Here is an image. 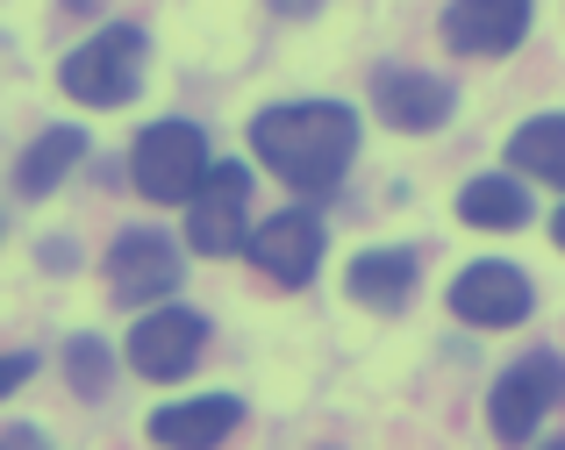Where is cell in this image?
Segmentation results:
<instances>
[{"label": "cell", "instance_id": "8992f818", "mask_svg": "<svg viewBox=\"0 0 565 450\" xmlns=\"http://www.w3.org/2000/svg\"><path fill=\"white\" fill-rule=\"evenodd\" d=\"M244 215H250V172L244 164H207V179L193 186L186 201V236L193 250H207V258H222V250L244 244Z\"/></svg>", "mask_w": 565, "mask_h": 450}, {"label": "cell", "instance_id": "7402d4cb", "mask_svg": "<svg viewBox=\"0 0 565 450\" xmlns=\"http://www.w3.org/2000/svg\"><path fill=\"white\" fill-rule=\"evenodd\" d=\"M537 450H565V437H552V443H537Z\"/></svg>", "mask_w": 565, "mask_h": 450}, {"label": "cell", "instance_id": "5bb4252c", "mask_svg": "<svg viewBox=\"0 0 565 450\" xmlns=\"http://www.w3.org/2000/svg\"><path fill=\"white\" fill-rule=\"evenodd\" d=\"M458 215L472 222V229H523L530 222V186L509 172H480L466 179V193H458Z\"/></svg>", "mask_w": 565, "mask_h": 450}, {"label": "cell", "instance_id": "7c38bea8", "mask_svg": "<svg viewBox=\"0 0 565 450\" xmlns=\"http://www.w3.org/2000/svg\"><path fill=\"white\" fill-rule=\"evenodd\" d=\"M244 422V400L230 394H201V400H172L151 415V443L158 450H222Z\"/></svg>", "mask_w": 565, "mask_h": 450}, {"label": "cell", "instance_id": "7a4b0ae2", "mask_svg": "<svg viewBox=\"0 0 565 450\" xmlns=\"http://www.w3.org/2000/svg\"><path fill=\"white\" fill-rule=\"evenodd\" d=\"M558 400H565V357L558 351H523L494 379V394H487V429H494V443H530Z\"/></svg>", "mask_w": 565, "mask_h": 450}, {"label": "cell", "instance_id": "44dd1931", "mask_svg": "<svg viewBox=\"0 0 565 450\" xmlns=\"http://www.w3.org/2000/svg\"><path fill=\"white\" fill-rule=\"evenodd\" d=\"M552 236H558V250H565V207H558V215H552Z\"/></svg>", "mask_w": 565, "mask_h": 450}, {"label": "cell", "instance_id": "277c9868", "mask_svg": "<svg viewBox=\"0 0 565 450\" xmlns=\"http://www.w3.org/2000/svg\"><path fill=\"white\" fill-rule=\"evenodd\" d=\"M129 172L151 201H193V186L207 179V137L193 122H151L129 150Z\"/></svg>", "mask_w": 565, "mask_h": 450}, {"label": "cell", "instance_id": "6da1fadb", "mask_svg": "<svg viewBox=\"0 0 565 450\" xmlns=\"http://www.w3.org/2000/svg\"><path fill=\"white\" fill-rule=\"evenodd\" d=\"M250 150L294 193H330L359 158V115L344 100H287L250 122Z\"/></svg>", "mask_w": 565, "mask_h": 450}, {"label": "cell", "instance_id": "5b68a950", "mask_svg": "<svg viewBox=\"0 0 565 450\" xmlns=\"http://www.w3.org/2000/svg\"><path fill=\"white\" fill-rule=\"evenodd\" d=\"M530 308H537V287L509 258H480L451 279V314L472 329H515V322H530Z\"/></svg>", "mask_w": 565, "mask_h": 450}, {"label": "cell", "instance_id": "52a82bcc", "mask_svg": "<svg viewBox=\"0 0 565 450\" xmlns=\"http://www.w3.org/2000/svg\"><path fill=\"white\" fill-rule=\"evenodd\" d=\"M373 108H380L386 129H401V137H429V129L451 122L458 94H451V79H437V72L380 65V72H373Z\"/></svg>", "mask_w": 565, "mask_h": 450}, {"label": "cell", "instance_id": "8fae6325", "mask_svg": "<svg viewBox=\"0 0 565 450\" xmlns=\"http://www.w3.org/2000/svg\"><path fill=\"white\" fill-rule=\"evenodd\" d=\"M108 287L115 300H166L180 287V244L158 229H122L108 250Z\"/></svg>", "mask_w": 565, "mask_h": 450}, {"label": "cell", "instance_id": "2e32d148", "mask_svg": "<svg viewBox=\"0 0 565 450\" xmlns=\"http://www.w3.org/2000/svg\"><path fill=\"white\" fill-rule=\"evenodd\" d=\"M79 158H86V137H79V129H43V137L22 150V164H14V186H22V193H51Z\"/></svg>", "mask_w": 565, "mask_h": 450}, {"label": "cell", "instance_id": "4fadbf2b", "mask_svg": "<svg viewBox=\"0 0 565 450\" xmlns=\"http://www.w3.org/2000/svg\"><path fill=\"white\" fill-rule=\"evenodd\" d=\"M415 279H423V265H415V250H359L351 258V300L359 308H380V314H401L415 300Z\"/></svg>", "mask_w": 565, "mask_h": 450}, {"label": "cell", "instance_id": "3957f363", "mask_svg": "<svg viewBox=\"0 0 565 450\" xmlns=\"http://www.w3.org/2000/svg\"><path fill=\"white\" fill-rule=\"evenodd\" d=\"M65 94L86 100V108H122V100H137L143 86V29H100V36H86L79 51L65 57Z\"/></svg>", "mask_w": 565, "mask_h": 450}, {"label": "cell", "instance_id": "e0dca14e", "mask_svg": "<svg viewBox=\"0 0 565 450\" xmlns=\"http://www.w3.org/2000/svg\"><path fill=\"white\" fill-rule=\"evenodd\" d=\"M65 372H72V386H79L86 400H100V394H108V372H115L108 343H94V336H72V343H65Z\"/></svg>", "mask_w": 565, "mask_h": 450}, {"label": "cell", "instance_id": "ffe728a7", "mask_svg": "<svg viewBox=\"0 0 565 450\" xmlns=\"http://www.w3.org/2000/svg\"><path fill=\"white\" fill-rule=\"evenodd\" d=\"M273 8H279V14H308V8H316V0H273Z\"/></svg>", "mask_w": 565, "mask_h": 450}, {"label": "cell", "instance_id": "30bf717a", "mask_svg": "<svg viewBox=\"0 0 565 450\" xmlns=\"http://www.w3.org/2000/svg\"><path fill=\"white\" fill-rule=\"evenodd\" d=\"M201 343H207V322L193 308H151L129 329V365H137L143 379H180V372H193Z\"/></svg>", "mask_w": 565, "mask_h": 450}, {"label": "cell", "instance_id": "ac0fdd59", "mask_svg": "<svg viewBox=\"0 0 565 450\" xmlns=\"http://www.w3.org/2000/svg\"><path fill=\"white\" fill-rule=\"evenodd\" d=\"M29 372H36V357H29V351H14V357H0V400H8V394H14V386H22V379H29Z\"/></svg>", "mask_w": 565, "mask_h": 450}, {"label": "cell", "instance_id": "9c48e42d", "mask_svg": "<svg viewBox=\"0 0 565 450\" xmlns=\"http://www.w3.org/2000/svg\"><path fill=\"white\" fill-rule=\"evenodd\" d=\"M537 0H451L444 8V43L458 57H509L530 36Z\"/></svg>", "mask_w": 565, "mask_h": 450}, {"label": "cell", "instance_id": "d6986e66", "mask_svg": "<svg viewBox=\"0 0 565 450\" xmlns=\"http://www.w3.org/2000/svg\"><path fill=\"white\" fill-rule=\"evenodd\" d=\"M0 450H43L36 429H0Z\"/></svg>", "mask_w": 565, "mask_h": 450}, {"label": "cell", "instance_id": "9a60e30c", "mask_svg": "<svg viewBox=\"0 0 565 450\" xmlns=\"http://www.w3.org/2000/svg\"><path fill=\"white\" fill-rule=\"evenodd\" d=\"M509 164L523 179L565 186V115H530V122L509 137Z\"/></svg>", "mask_w": 565, "mask_h": 450}, {"label": "cell", "instance_id": "ba28073f", "mask_svg": "<svg viewBox=\"0 0 565 450\" xmlns=\"http://www.w3.org/2000/svg\"><path fill=\"white\" fill-rule=\"evenodd\" d=\"M250 265H258L265 279H279V287H308L322 265V222L308 215V207H287V215L258 222V229L244 236Z\"/></svg>", "mask_w": 565, "mask_h": 450}]
</instances>
